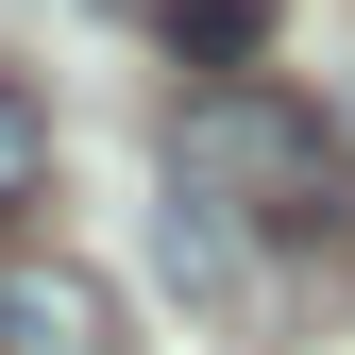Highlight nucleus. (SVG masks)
Returning <instances> with one entry per match:
<instances>
[{
  "label": "nucleus",
  "mask_w": 355,
  "mask_h": 355,
  "mask_svg": "<svg viewBox=\"0 0 355 355\" xmlns=\"http://www.w3.org/2000/svg\"><path fill=\"white\" fill-rule=\"evenodd\" d=\"M169 187H203L220 220H254V237L288 254H355V153L322 102H288V85H187V119H169Z\"/></svg>",
  "instance_id": "obj_1"
},
{
  "label": "nucleus",
  "mask_w": 355,
  "mask_h": 355,
  "mask_svg": "<svg viewBox=\"0 0 355 355\" xmlns=\"http://www.w3.org/2000/svg\"><path fill=\"white\" fill-rule=\"evenodd\" d=\"M0 355H119V288L68 271V254H17L0 271Z\"/></svg>",
  "instance_id": "obj_2"
},
{
  "label": "nucleus",
  "mask_w": 355,
  "mask_h": 355,
  "mask_svg": "<svg viewBox=\"0 0 355 355\" xmlns=\"http://www.w3.org/2000/svg\"><path fill=\"white\" fill-rule=\"evenodd\" d=\"M34 187H51V102H34V85L0 68V220H17Z\"/></svg>",
  "instance_id": "obj_4"
},
{
  "label": "nucleus",
  "mask_w": 355,
  "mask_h": 355,
  "mask_svg": "<svg viewBox=\"0 0 355 355\" xmlns=\"http://www.w3.org/2000/svg\"><path fill=\"white\" fill-rule=\"evenodd\" d=\"M153 17H169V51H187V68H220V85L271 51V0H153Z\"/></svg>",
  "instance_id": "obj_3"
}]
</instances>
